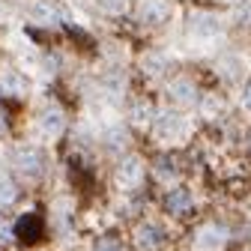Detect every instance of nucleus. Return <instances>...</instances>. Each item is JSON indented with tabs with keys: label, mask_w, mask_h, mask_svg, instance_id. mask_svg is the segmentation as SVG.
Returning <instances> with one entry per match:
<instances>
[{
	"label": "nucleus",
	"mask_w": 251,
	"mask_h": 251,
	"mask_svg": "<svg viewBox=\"0 0 251 251\" xmlns=\"http://www.w3.org/2000/svg\"><path fill=\"white\" fill-rule=\"evenodd\" d=\"M15 168L24 176H39L45 171V155L36 147H21V150H15Z\"/></svg>",
	"instance_id": "nucleus-1"
},
{
	"label": "nucleus",
	"mask_w": 251,
	"mask_h": 251,
	"mask_svg": "<svg viewBox=\"0 0 251 251\" xmlns=\"http://www.w3.org/2000/svg\"><path fill=\"white\" fill-rule=\"evenodd\" d=\"M188 27H192V36H215L222 30V21L212 12H195L188 18Z\"/></svg>",
	"instance_id": "nucleus-2"
},
{
	"label": "nucleus",
	"mask_w": 251,
	"mask_h": 251,
	"mask_svg": "<svg viewBox=\"0 0 251 251\" xmlns=\"http://www.w3.org/2000/svg\"><path fill=\"white\" fill-rule=\"evenodd\" d=\"M15 236H18L21 242H36V239L42 236V218H39L36 212L21 215L18 225H15Z\"/></svg>",
	"instance_id": "nucleus-3"
},
{
	"label": "nucleus",
	"mask_w": 251,
	"mask_h": 251,
	"mask_svg": "<svg viewBox=\"0 0 251 251\" xmlns=\"http://www.w3.org/2000/svg\"><path fill=\"white\" fill-rule=\"evenodd\" d=\"M168 93H171V99H174L176 105H195V102H198V90H195V84L188 81V78H176V81H171Z\"/></svg>",
	"instance_id": "nucleus-4"
},
{
	"label": "nucleus",
	"mask_w": 251,
	"mask_h": 251,
	"mask_svg": "<svg viewBox=\"0 0 251 251\" xmlns=\"http://www.w3.org/2000/svg\"><path fill=\"white\" fill-rule=\"evenodd\" d=\"M225 239H227V230H225L222 225H206V227H201V233H198V245L206 248V251L222 248Z\"/></svg>",
	"instance_id": "nucleus-5"
},
{
	"label": "nucleus",
	"mask_w": 251,
	"mask_h": 251,
	"mask_svg": "<svg viewBox=\"0 0 251 251\" xmlns=\"http://www.w3.org/2000/svg\"><path fill=\"white\" fill-rule=\"evenodd\" d=\"M141 179H144V165H141L138 159H126V162L120 165V185L135 188Z\"/></svg>",
	"instance_id": "nucleus-6"
},
{
	"label": "nucleus",
	"mask_w": 251,
	"mask_h": 251,
	"mask_svg": "<svg viewBox=\"0 0 251 251\" xmlns=\"http://www.w3.org/2000/svg\"><path fill=\"white\" fill-rule=\"evenodd\" d=\"M168 3L165 0H144L141 3V21H147V24H159V21H165L168 18Z\"/></svg>",
	"instance_id": "nucleus-7"
},
{
	"label": "nucleus",
	"mask_w": 251,
	"mask_h": 251,
	"mask_svg": "<svg viewBox=\"0 0 251 251\" xmlns=\"http://www.w3.org/2000/svg\"><path fill=\"white\" fill-rule=\"evenodd\" d=\"M162 245V230L155 225H141L138 227V248L141 251H155Z\"/></svg>",
	"instance_id": "nucleus-8"
},
{
	"label": "nucleus",
	"mask_w": 251,
	"mask_h": 251,
	"mask_svg": "<svg viewBox=\"0 0 251 251\" xmlns=\"http://www.w3.org/2000/svg\"><path fill=\"white\" fill-rule=\"evenodd\" d=\"M168 209L176 212V215L188 212V209H192V195H188L185 188H176V192H171V195H168Z\"/></svg>",
	"instance_id": "nucleus-9"
},
{
	"label": "nucleus",
	"mask_w": 251,
	"mask_h": 251,
	"mask_svg": "<svg viewBox=\"0 0 251 251\" xmlns=\"http://www.w3.org/2000/svg\"><path fill=\"white\" fill-rule=\"evenodd\" d=\"M39 123H42V129H45L48 135H57V132L63 129V111H60V108H45Z\"/></svg>",
	"instance_id": "nucleus-10"
},
{
	"label": "nucleus",
	"mask_w": 251,
	"mask_h": 251,
	"mask_svg": "<svg viewBox=\"0 0 251 251\" xmlns=\"http://www.w3.org/2000/svg\"><path fill=\"white\" fill-rule=\"evenodd\" d=\"M15 201H18V188H15V182H12V179H3V182H0V212L9 209Z\"/></svg>",
	"instance_id": "nucleus-11"
},
{
	"label": "nucleus",
	"mask_w": 251,
	"mask_h": 251,
	"mask_svg": "<svg viewBox=\"0 0 251 251\" xmlns=\"http://www.w3.org/2000/svg\"><path fill=\"white\" fill-rule=\"evenodd\" d=\"M159 126H162V129H159L162 135H176L179 126H182V120H179L176 114H162V117H159Z\"/></svg>",
	"instance_id": "nucleus-12"
},
{
	"label": "nucleus",
	"mask_w": 251,
	"mask_h": 251,
	"mask_svg": "<svg viewBox=\"0 0 251 251\" xmlns=\"http://www.w3.org/2000/svg\"><path fill=\"white\" fill-rule=\"evenodd\" d=\"M96 251H123V245H120V242H117L114 236H105V239H99Z\"/></svg>",
	"instance_id": "nucleus-13"
},
{
	"label": "nucleus",
	"mask_w": 251,
	"mask_h": 251,
	"mask_svg": "<svg viewBox=\"0 0 251 251\" xmlns=\"http://www.w3.org/2000/svg\"><path fill=\"white\" fill-rule=\"evenodd\" d=\"M102 3H105L108 9H123V6H126V0H102Z\"/></svg>",
	"instance_id": "nucleus-14"
},
{
	"label": "nucleus",
	"mask_w": 251,
	"mask_h": 251,
	"mask_svg": "<svg viewBox=\"0 0 251 251\" xmlns=\"http://www.w3.org/2000/svg\"><path fill=\"white\" fill-rule=\"evenodd\" d=\"M242 99H245V105L251 108V81H248V84L242 87Z\"/></svg>",
	"instance_id": "nucleus-15"
},
{
	"label": "nucleus",
	"mask_w": 251,
	"mask_h": 251,
	"mask_svg": "<svg viewBox=\"0 0 251 251\" xmlns=\"http://www.w3.org/2000/svg\"><path fill=\"white\" fill-rule=\"evenodd\" d=\"M6 132V123H3V114H0V135Z\"/></svg>",
	"instance_id": "nucleus-16"
},
{
	"label": "nucleus",
	"mask_w": 251,
	"mask_h": 251,
	"mask_svg": "<svg viewBox=\"0 0 251 251\" xmlns=\"http://www.w3.org/2000/svg\"><path fill=\"white\" fill-rule=\"evenodd\" d=\"M225 3H236V0H225Z\"/></svg>",
	"instance_id": "nucleus-17"
},
{
	"label": "nucleus",
	"mask_w": 251,
	"mask_h": 251,
	"mask_svg": "<svg viewBox=\"0 0 251 251\" xmlns=\"http://www.w3.org/2000/svg\"><path fill=\"white\" fill-rule=\"evenodd\" d=\"M248 150H251V141H248Z\"/></svg>",
	"instance_id": "nucleus-18"
}]
</instances>
